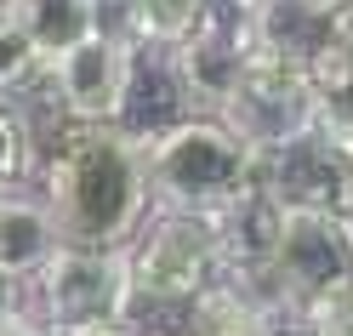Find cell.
<instances>
[{
  "label": "cell",
  "instance_id": "cell-1",
  "mask_svg": "<svg viewBox=\"0 0 353 336\" xmlns=\"http://www.w3.org/2000/svg\"><path fill=\"white\" fill-rule=\"evenodd\" d=\"M40 199L57 217L63 245H131L143 228L148 183H143V143L114 120H69L63 115L46 137H34Z\"/></svg>",
  "mask_w": 353,
  "mask_h": 336
},
{
  "label": "cell",
  "instance_id": "cell-2",
  "mask_svg": "<svg viewBox=\"0 0 353 336\" xmlns=\"http://www.w3.org/2000/svg\"><path fill=\"white\" fill-rule=\"evenodd\" d=\"M143 183L148 206L211 217L239 188L262 183V154L245 148L216 115H176L165 126L143 131Z\"/></svg>",
  "mask_w": 353,
  "mask_h": 336
},
{
  "label": "cell",
  "instance_id": "cell-3",
  "mask_svg": "<svg viewBox=\"0 0 353 336\" xmlns=\"http://www.w3.org/2000/svg\"><path fill=\"white\" fill-rule=\"evenodd\" d=\"M131 302H137V290H131L125 245H57L29 274V313L52 336L125 319Z\"/></svg>",
  "mask_w": 353,
  "mask_h": 336
},
{
  "label": "cell",
  "instance_id": "cell-4",
  "mask_svg": "<svg viewBox=\"0 0 353 336\" xmlns=\"http://www.w3.org/2000/svg\"><path fill=\"white\" fill-rule=\"evenodd\" d=\"M228 279V274H223ZM336 279H353V257H347V234H342V211H285V228L274 245L268 274L239 285L256 308H302Z\"/></svg>",
  "mask_w": 353,
  "mask_h": 336
},
{
  "label": "cell",
  "instance_id": "cell-5",
  "mask_svg": "<svg viewBox=\"0 0 353 336\" xmlns=\"http://www.w3.org/2000/svg\"><path fill=\"white\" fill-rule=\"evenodd\" d=\"M125 262L137 302H188L194 290L223 279L211 217H188V211H160L148 228H137L125 245Z\"/></svg>",
  "mask_w": 353,
  "mask_h": 336
},
{
  "label": "cell",
  "instance_id": "cell-6",
  "mask_svg": "<svg viewBox=\"0 0 353 336\" xmlns=\"http://www.w3.org/2000/svg\"><path fill=\"white\" fill-rule=\"evenodd\" d=\"M137 63L143 46H131L120 34H85L74 46H63L57 57L40 63V80L57 103V115L69 120H125L131 108V86H137Z\"/></svg>",
  "mask_w": 353,
  "mask_h": 336
},
{
  "label": "cell",
  "instance_id": "cell-7",
  "mask_svg": "<svg viewBox=\"0 0 353 336\" xmlns=\"http://www.w3.org/2000/svg\"><path fill=\"white\" fill-rule=\"evenodd\" d=\"M216 120L245 148L268 154L279 143L314 131V97H307V69H291V63H274V57H256L245 63L239 86L228 92V103L216 108Z\"/></svg>",
  "mask_w": 353,
  "mask_h": 336
},
{
  "label": "cell",
  "instance_id": "cell-8",
  "mask_svg": "<svg viewBox=\"0 0 353 336\" xmlns=\"http://www.w3.org/2000/svg\"><path fill=\"white\" fill-rule=\"evenodd\" d=\"M245 63H251L245 29H239L234 12L216 6L188 40L165 46V80H171L176 103H183V115H216L239 86V75H245Z\"/></svg>",
  "mask_w": 353,
  "mask_h": 336
},
{
  "label": "cell",
  "instance_id": "cell-9",
  "mask_svg": "<svg viewBox=\"0 0 353 336\" xmlns=\"http://www.w3.org/2000/svg\"><path fill=\"white\" fill-rule=\"evenodd\" d=\"M256 57L314 69L325 52L342 46V6L330 0H245L234 12Z\"/></svg>",
  "mask_w": 353,
  "mask_h": 336
},
{
  "label": "cell",
  "instance_id": "cell-10",
  "mask_svg": "<svg viewBox=\"0 0 353 336\" xmlns=\"http://www.w3.org/2000/svg\"><path fill=\"white\" fill-rule=\"evenodd\" d=\"M347 166H353V148L330 143L325 131H302V137L262 154V188L285 211H342Z\"/></svg>",
  "mask_w": 353,
  "mask_h": 336
},
{
  "label": "cell",
  "instance_id": "cell-11",
  "mask_svg": "<svg viewBox=\"0 0 353 336\" xmlns=\"http://www.w3.org/2000/svg\"><path fill=\"white\" fill-rule=\"evenodd\" d=\"M279 228H285V206L262 188H239L223 211H211V234H216V251H223V274L251 285L268 274L274 262V245H279Z\"/></svg>",
  "mask_w": 353,
  "mask_h": 336
},
{
  "label": "cell",
  "instance_id": "cell-12",
  "mask_svg": "<svg viewBox=\"0 0 353 336\" xmlns=\"http://www.w3.org/2000/svg\"><path fill=\"white\" fill-rule=\"evenodd\" d=\"M63 245L57 234V217L40 194H23V188H0V268L17 279H29L40 262Z\"/></svg>",
  "mask_w": 353,
  "mask_h": 336
},
{
  "label": "cell",
  "instance_id": "cell-13",
  "mask_svg": "<svg viewBox=\"0 0 353 336\" xmlns=\"http://www.w3.org/2000/svg\"><path fill=\"white\" fill-rule=\"evenodd\" d=\"M6 17L23 29V40L34 46L40 63L57 57L63 46H74V40H85V34L97 29L92 23V0H12Z\"/></svg>",
  "mask_w": 353,
  "mask_h": 336
},
{
  "label": "cell",
  "instance_id": "cell-14",
  "mask_svg": "<svg viewBox=\"0 0 353 336\" xmlns=\"http://www.w3.org/2000/svg\"><path fill=\"white\" fill-rule=\"evenodd\" d=\"M307 97H314V131L353 148V52L347 46L325 52L307 69Z\"/></svg>",
  "mask_w": 353,
  "mask_h": 336
},
{
  "label": "cell",
  "instance_id": "cell-15",
  "mask_svg": "<svg viewBox=\"0 0 353 336\" xmlns=\"http://www.w3.org/2000/svg\"><path fill=\"white\" fill-rule=\"evenodd\" d=\"M183 308H188L183 330H171V336H251L256 313H262L234 279H211L205 290H194Z\"/></svg>",
  "mask_w": 353,
  "mask_h": 336
},
{
  "label": "cell",
  "instance_id": "cell-16",
  "mask_svg": "<svg viewBox=\"0 0 353 336\" xmlns=\"http://www.w3.org/2000/svg\"><path fill=\"white\" fill-rule=\"evenodd\" d=\"M125 6H131V46L165 52L205 23L216 12V0H125Z\"/></svg>",
  "mask_w": 353,
  "mask_h": 336
},
{
  "label": "cell",
  "instance_id": "cell-17",
  "mask_svg": "<svg viewBox=\"0 0 353 336\" xmlns=\"http://www.w3.org/2000/svg\"><path fill=\"white\" fill-rule=\"evenodd\" d=\"M29 166H34V126L12 108H0V188L23 183Z\"/></svg>",
  "mask_w": 353,
  "mask_h": 336
},
{
  "label": "cell",
  "instance_id": "cell-18",
  "mask_svg": "<svg viewBox=\"0 0 353 336\" xmlns=\"http://www.w3.org/2000/svg\"><path fill=\"white\" fill-rule=\"evenodd\" d=\"M29 80H40V57L23 40V29H17L12 17H0V97L23 92Z\"/></svg>",
  "mask_w": 353,
  "mask_h": 336
},
{
  "label": "cell",
  "instance_id": "cell-19",
  "mask_svg": "<svg viewBox=\"0 0 353 336\" xmlns=\"http://www.w3.org/2000/svg\"><path fill=\"white\" fill-rule=\"evenodd\" d=\"M302 313L319 336H353V279H336L330 290H319L314 302H302Z\"/></svg>",
  "mask_w": 353,
  "mask_h": 336
},
{
  "label": "cell",
  "instance_id": "cell-20",
  "mask_svg": "<svg viewBox=\"0 0 353 336\" xmlns=\"http://www.w3.org/2000/svg\"><path fill=\"white\" fill-rule=\"evenodd\" d=\"M251 336H319V330L307 325L302 308H262L256 325H251Z\"/></svg>",
  "mask_w": 353,
  "mask_h": 336
},
{
  "label": "cell",
  "instance_id": "cell-21",
  "mask_svg": "<svg viewBox=\"0 0 353 336\" xmlns=\"http://www.w3.org/2000/svg\"><path fill=\"white\" fill-rule=\"evenodd\" d=\"M17 313H29V279H17L0 268V325H12Z\"/></svg>",
  "mask_w": 353,
  "mask_h": 336
},
{
  "label": "cell",
  "instance_id": "cell-22",
  "mask_svg": "<svg viewBox=\"0 0 353 336\" xmlns=\"http://www.w3.org/2000/svg\"><path fill=\"white\" fill-rule=\"evenodd\" d=\"M0 336H52V330H46V325H40V319H34V313H17V319H12V325H0Z\"/></svg>",
  "mask_w": 353,
  "mask_h": 336
},
{
  "label": "cell",
  "instance_id": "cell-23",
  "mask_svg": "<svg viewBox=\"0 0 353 336\" xmlns=\"http://www.w3.org/2000/svg\"><path fill=\"white\" fill-rule=\"evenodd\" d=\"M63 336H137L125 319H108V325H80V330H63Z\"/></svg>",
  "mask_w": 353,
  "mask_h": 336
},
{
  "label": "cell",
  "instance_id": "cell-24",
  "mask_svg": "<svg viewBox=\"0 0 353 336\" xmlns=\"http://www.w3.org/2000/svg\"><path fill=\"white\" fill-rule=\"evenodd\" d=\"M342 46L353 52V0H347V6H342Z\"/></svg>",
  "mask_w": 353,
  "mask_h": 336
},
{
  "label": "cell",
  "instance_id": "cell-25",
  "mask_svg": "<svg viewBox=\"0 0 353 336\" xmlns=\"http://www.w3.org/2000/svg\"><path fill=\"white\" fill-rule=\"evenodd\" d=\"M342 211L353 217V166H347V194H342Z\"/></svg>",
  "mask_w": 353,
  "mask_h": 336
},
{
  "label": "cell",
  "instance_id": "cell-26",
  "mask_svg": "<svg viewBox=\"0 0 353 336\" xmlns=\"http://www.w3.org/2000/svg\"><path fill=\"white\" fill-rule=\"evenodd\" d=\"M342 234H347V257H353V217L342 211Z\"/></svg>",
  "mask_w": 353,
  "mask_h": 336
},
{
  "label": "cell",
  "instance_id": "cell-27",
  "mask_svg": "<svg viewBox=\"0 0 353 336\" xmlns=\"http://www.w3.org/2000/svg\"><path fill=\"white\" fill-rule=\"evenodd\" d=\"M6 6H12V0H0V17H6Z\"/></svg>",
  "mask_w": 353,
  "mask_h": 336
},
{
  "label": "cell",
  "instance_id": "cell-28",
  "mask_svg": "<svg viewBox=\"0 0 353 336\" xmlns=\"http://www.w3.org/2000/svg\"><path fill=\"white\" fill-rule=\"evenodd\" d=\"M330 6H347V0H330Z\"/></svg>",
  "mask_w": 353,
  "mask_h": 336
},
{
  "label": "cell",
  "instance_id": "cell-29",
  "mask_svg": "<svg viewBox=\"0 0 353 336\" xmlns=\"http://www.w3.org/2000/svg\"><path fill=\"white\" fill-rule=\"evenodd\" d=\"M154 336H165V330H154Z\"/></svg>",
  "mask_w": 353,
  "mask_h": 336
}]
</instances>
